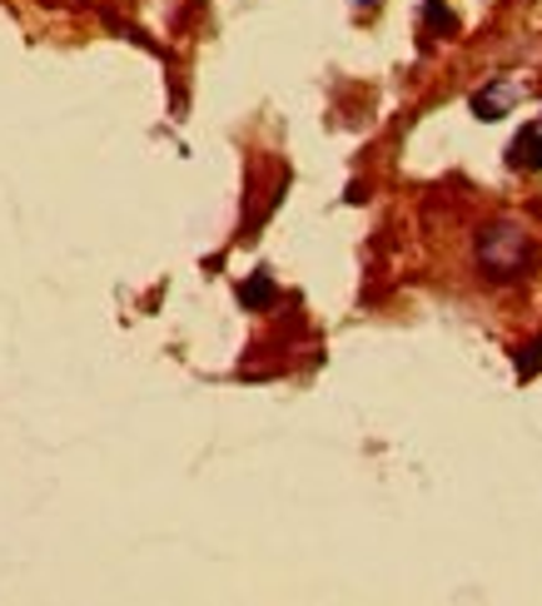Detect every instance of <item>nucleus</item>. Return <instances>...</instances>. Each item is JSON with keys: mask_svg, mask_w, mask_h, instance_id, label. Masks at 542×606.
Returning a JSON list of instances; mask_svg holds the SVG:
<instances>
[{"mask_svg": "<svg viewBox=\"0 0 542 606\" xmlns=\"http://www.w3.org/2000/svg\"><path fill=\"white\" fill-rule=\"evenodd\" d=\"M478 264L488 278H518L532 264V238L518 219H492L478 234Z\"/></svg>", "mask_w": 542, "mask_h": 606, "instance_id": "f257e3e1", "label": "nucleus"}, {"mask_svg": "<svg viewBox=\"0 0 542 606\" xmlns=\"http://www.w3.org/2000/svg\"><path fill=\"white\" fill-rule=\"evenodd\" d=\"M359 6H373V0H359Z\"/></svg>", "mask_w": 542, "mask_h": 606, "instance_id": "39448f33", "label": "nucleus"}, {"mask_svg": "<svg viewBox=\"0 0 542 606\" xmlns=\"http://www.w3.org/2000/svg\"><path fill=\"white\" fill-rule=\"evenodd\" d=\"M512 95H518V85L512 79H498V85H488L482 95H472V115L478 119H502L512 105Z\"/></svg>", "mask_w": 542, "mask_h": 606, "instance_id": "f03ea898", "label": "nucleus"}, {"mask_svg": "<svg viewBox=\"0 0 542 606\" xmlns=\"http://www.w3.org/2000/svg\"><path fill=\"white\" fill-rule=\"evenodd\" d=\"M269 294H274V288H269V278H264V274L254 278V284H244V288H240V298H244V304H264V298H269Z\"/></svg>", "mask_w": 542, "mask_h": 606, "instance_id": "20e7f679", "label": "nucleus"}, {"mask_svg": "<svg viewBox=\"0 0 542 606\" xmlns=\"http://www.w3.org/2000/svg\"><path fill=\"white\" fill-rule=\"evenodd\" d=\"M508 164H512V169H542V125L522 129V135L512 139Z\"/></svg>", "mask_w": 542, "mask_h": 606, "instance_id": "7ed1b4c3", "label": "nucleus"}]
</instances>
